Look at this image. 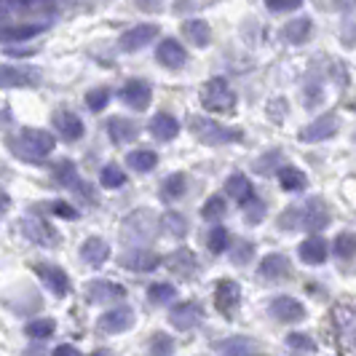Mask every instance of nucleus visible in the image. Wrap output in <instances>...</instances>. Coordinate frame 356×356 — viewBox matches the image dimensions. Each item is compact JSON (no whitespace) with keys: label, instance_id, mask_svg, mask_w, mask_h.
<instances>
[{"label":"nucleus","instance_id":"58836bf2","mask_svg":"<svg viewBox=\"0 0 356 356\" xmlns=\"http://www.w3.org/2000/svg\"><path fill=\"white\" fill-rule=\"evenodd\" d=\"M99 182H102V188H124L126 185V175L121 166H115V163H107L105 169H102V175H99Z\"/></svg>","mask_w":356,"mask_h":356},{"label":"nucleus","instance_id":"dca6fc26","mask_svg":"<svg viewBox=\"0 0 356 356\" xmlns=\"http://www.w3.org/2000/svg\"><path fill=\"white\" fill-rule=\"evenodd\" d=\"M118 263H121V268H129L134 273H150L161 266V257L150 250H129L121 254Z\"/></svg>","mask_w":356,"mask_h":356},{"label":"nucleus","instance_id":"a211bd4d","mask_svg":"<svg viewBox=\"0 0 356 356\" xmlns=\"http://www.w3.org/2000/svg\"><path fill=\"white\" fill-rule=\"evenodd\" d=\"M54 126H56V131H59V137L62 140H67V143H75V140H81L83 137V121H81V115H75L70 110H56L54 113Z\"/></svg>","mask_w":356,"mask_h":356},{"label":"nucleus","instance_id":"8fccbe9b","mask_svg":"<svg viewBox=\"0 0 356 356\" xmlns=\"http://www.w3.org/2000/svg\"><path fill=\"white\" fill-rule=\"evenodd\" d=\"M166 6V0H137V8L145 11V14H156Z\"/></svg>","mask_w":356,"mask_h":356},{"label":"nucleus","instance_id":"a18cd8bd","mask_svg":"<svg viewBox=\"0 0 356 356\" xmlns=\"http://www.w3.org/2000/svg\"><path fill=\"white\" fill-rule=\"evenodd\" d=\"M150 351H153V354H172V351H175V340L169 338L166 332H156V335L150 338Z\"/></svg>","mask_w":356,"mask_h":356},{"label":"nucleus","instance_id":"37998d69","mask_svg":"<svg viewBox=\"0 0 356 356\" xmlns=\"http://www.w3.org/2000/svg\"><path fill=\"white\" fill-rule=\"evenodd\" d=\"M107 102H110V89H107V86H97V89H91L89 94H86V105H89L91 113L105 110Z\"/></svg>","mask_w":356,"mask_h":356},{"label":"nucleus","instance_id":"4c0bfd02","mask_svg":"<svg viewBox=\"0 0 356 356\" xmlns=\"http://www.w3.org/2000/svg\"><path fill=\"white\" fill-rule=\"evenodd\" d=\"M54 179L59 185H78V172H75V163L70 159L54 163Z\"/></svg>","mask_w":356,"mask_h":356},{"label":"nucleus","instance_id":"20e7f679","mask_svg":"<svg viewBox=\"0 0 356 356\" xmlns=\"http://www.w3.org/2000/svg\"><path fill=\"white\" fill-rule=\"evenodd\" d=\"M201 102L207 110H217V113H225L236 107V91L231 89V83L225 78H209L207 86L201 91Z\"/></svg>","mask_w":356,"mask_h":356},{"label":"nucleus","instance_id":"603ef678","mask_svg":"<svg viewBox=\"0 0 356 356\" xmlns=\"http://www.w3.org/2000/svg\"><path fill=\"white\" fill-rule=\"evenodd\" d=\"M8 209H11V196H8V193L0 188V217L8 212Z\"/></svg>","mask_w":356,"mask_h":356},{"label":"nucleus","instance_id":"412c9836","mask_svg":"<svg viewBox=\"0 0 356 356\" xmlns=\"http://www.w3.org/2000/svg\"><path fill=\"white\" fill-rule=\"evenodd\" d=\"M81 260L89 263L91 268H102L110 260V244L99 236H91L81 244Z\"/></svg>","mask_w":356,"mask_h":356},{"label":"nucleus","instance_id":"6ab92c4d","mask_svg":"<svg viewBox=\"0 0 356 356\" xmlns=\"http://www.w3.org/2000/svg\"><path fill=\"white\" fill-rule=\"evenodd\" d=\"M86 298L89 303H110V300H121L126 298V286L115 284V282H105V279H97L86 284Z\"/></svg>","mask_w":356,"mask_h":356},{"label":"nucleus","instance_id":"cd10ccee","mask_svg":"<svg viewBox=\"0 0 356 356\" xmlns=\"http://www.w3.org/2000/svg\"><path fill=\"white\" fill-rule=\"evenodd\" d=\"M279 185L286 193H300V191L308 188V177L303 175V169H298V166H282L279 169Z\"/></svg>","mask_w":356,"mask_h":356},{"label":"nucleus","instance_id":"2f4dec72","mask_svg":"<svg viewBox=\"0 0 356 356\" xmlns=\"http://www.w3.org/2000/svg\"><path fill=\"white\" fill-rule=\"evenodd\" d=\"M188 191V177L177 172V175H169V177L161 182V198L163 201H177V198L185 196Z\"/></svg>","mask_w":356,"mask_h":356},{"label":"nucleus","instance_id":"c9c22d12","mask_svg":"<svg viewBox=\"0 0 356 356\" xmlns=\"http://www.w3.org/2000/svg\"><path fill=\"white\" fill-rule=\"evenodd\" d=\"M161 228L169 233V236L182 238V236L188 233V220H185L179 212H166L163 217H161Z\"/></svg>","mask_w":356,"mask_h":356},{"label":"nucleus","instance_id":"7c9ffc66","mask_svg":"<svg viewBox=\"0 0 356 356\" xmlns=\"http://www.w3.org/2000/svg\"><path fill=\"white\" fill-rule=\"evenodd\" d=\"M126 163H129V169H134V172H153V169L159 166V156H156L153 150H147V147H140V150H131V153L126 156Z\"/></svg>","mask_w":356,"mask_h":356},{"label":"nucleus","instance_id":"bb28decb","mask_svg":"<svg viewBox=\"0 0 356 356\" xmlns=\"http://www.w3.org/2000/svg\"><path fill=\"white\" fill-rule=\"evenodd\" d=\"M257 273H260L263 279H284L286 273H289V260H286L284 254H279V252L266 254L263 263L257 266Z\"/></svg>","mask_w":356,"mask_h":356},{"label":"nucleus","instance_id":"f704fd0d","mask_svg":"<svg viewBox=\"0 0 356 356\" xmlns=\"http://www.w3.org/2000/svg\"><path fill=\"white\" fill-rule=\"evenodd\" d=\"M332 252L338 254L340 260H351L356 254V233H338L332 241Z\"/></svg>","mask_w":356,"mask_h":356},{"label":"nucleus","instance_id":"4be33fe9","mask_svg":"<svg viewBox=\"0 0 356 356\" xmlns=\"http://www.w3.org/2000/svg\"><path fill=\"white\" fill-rule=\"evenodd\" d=\"M327 254H330V247L321 236H308L303 244L298 247V257L303 260L305 266H321L327 263Z\"/></svg>","mask_w":356,"mask_h":356},{"label":"nucleus","instance_id":"e433bc0d","mask_svg":"<svg viewBox=\"0 0 356 356\" xmlns=\"http://www.w3.org/2000/svg\"><path fill=\"white\" fill-rule=\"evenodd\" d=\"M147 298L153 303H172L177 298V286L169 284V282H156V284H150V289H147Z\"/></svg>","mask_w":356,"mask_h":356},{"label":"nucleus","instance_id":"39448f33","mask_svg":"<svg viewBox=\"0 0 356 356\" xmlns=\"http://www.w3.org/2000/svg\"><path fill=\"white\" fill-rule=\"evenodd\" d=\"M19 228L24 233V238H30L38 247H49V250H51V247L59 244V233L54 231L51 222H49L46 217H40V214H27V217H22Z\"/></svg>","mask_w":356,"mask_h":356},{"label":"nucleus","instance_id":"3c124183","mask_svg":"<svg viewBox=\"0 0 356 356\" xmlns=\"http://www.w3.org/2000/svg\"><path fill=\"white\" fill-rule=\"evenodd\" d=\"M54 354H56V356H81V351L65 343V346H56V348H54Z\"/></svg>","mask_w":356,"mask_h":356},{"label":"nucleus","instance_id":"9b49d317","mask_svg":"<svg viewBox=\"0 0 356 356\" xmlns=\"http://www.w3.org/2000/svg\"><path fill=\"white\" fill-rule=\"evenodd\" d=\"M134 327V311L129 305H118V308H110L107 314L99 316V330L107 335H118Z\"/></svg>","mask_w":356,"mask_h":356},{"label":"nucleus","instance_id":"aec40b11","mask_svg":"<svg viewBox=\"0 0 356 356\" xmlns=\"http://www.w3.org/2000/svg\"><path fill=\"white\" fill-rule=\"evenodd\" d=\"M107 137L115 145H129L140 137V126L134 124L131 118H124V115H115L107 121Z\"/></svg>","mask_w":356,"mask_h":356},{"label":"nucleus","instance_id":"b1692460","mask_svg":"<svg viewBox=\"0 0 356 356\" xmlns=\"http://www.w3.org/2000/svg\"><path fill=\"white\" fill-rule=\"evenodd\" d=\"M46 30V24H8L0 27V43H24L33 40Z\"/></svg>","mask_w":356,"mask_h":356},{"label":"nucleus","instance_id":"4468645a","mask_svg":"<svg viewBox=\"0 0 356 356\" xmlns=\"http://www.w3.org/2000/svg\"><path fill=\"white\" fill-rule=\"evenodd\" d=\"M238 303H241V286L236 284L233 279L217 282V286H214V305H217V311L231 316L233 311L238 308Z\"/></svg>","mask_w":356,"mask_h":356},{"label":"nucleus","instance_id":"7ed1b4c3","mask_svg":"<svg viewBox=\"0 0 356 356\" xmlns=\"http://www.w3.org/2000/svg\"><path fill=\"white\" fill-rule=\"evenodd\" d=\"M188 129L196 134L198 143L209 145V147L225 145V143H238V140H241V131L217 124V121L207 118V115H191V118H188Z\"/></svg>","mask_w":356,"mask_h":356},{"label":"nucleus","instance_id":"5701e85b","mask_svg":"<svg viewBox=\"0 0 356 356\" xmlns=\"http://www.w3.org/2000/svg\"><path fill=\"white\" fill-rule=\"evenodd\" d=\"M147 129H150V134L156 137V140H161V143H169V140H175L179 134V121L172 115V113H156L153 118H150V124H147Z\"/></svg>","mask_w":356,"mask_h":356},{"label":"nucleus","instance_id":"1a4fd4ad","mask_svg":"<svg viewBox=\"0 0 356 356\" xmlns=\"http://www.w3.org/2000/svg\"><path fill=\"white\" fill-rule=\"evenodd\" d=\"M338 131V115L335 113H324L316 121H311L308 126L300 129V140L303 143H324L330 137H335Z\"/></svg>","mask_w":356,"mask_h":356},{"label":"nucleus","instance_id":"a19ab883","mask_svg":"<svg viewBox=\"0 0 356 356\" xmlns=\"http://www.w3.org/2000/svg\"><path fill=\"white\" fill-rule=\"evenodd\" d=\"M286 346L292 351H303V354H314L316 351V340L311 338V335H305V332H289L286 335Z\"/></svg>","mask_w":356,"mask_h":356},{"label":"nucleus","instance_id":"de8ad7c7","mask_svg":"<svg viewBox=\"0 0 356 356\" xmlns=\"http://www.w3.org/2000/svg\"><path fill=\"white\" fill-rule=\"evenodd\" d=\"M268 11H276V14H284V11H295L303 6V0H266Z\"/></svg>","mask_w":356,"mask_h":356},{"label":"nucleus","instance_id":"5fc2aeb1","mask_svg":"<svg viewBox=\"0 0 356 356\" xmlns=\"http://www.w3.org/2000/svg\"><path fill=\"white\" fill-rule=\"evenodd\" d=\"M354 143H356V134H354Z\"/></svg>","mask_w":356,"mask_h":356},{"label":"nucleus","instance_id":"393cba45","mask_svg":"<svg viewBox=\"0 0 356 356\" xmlns=\"http://www.w3.org/2000/svg\"><path fill=\"white\" fill-rule=\"evenodd\" d=\"M225 193L236 201V204H247V201H252L254 198V188H252V182H250V177L247 175H231V177L225 179Z\"/></svg>","mask_w":356,"mask_h":356},{"label":"nucleus","instance_id":"09e8293b","mask_svg":"<svg viewBox=\"0 0 356 356\" xmlns=\"http://www.w3.org/2000/svg\"><path fill=\"white\" fill-rule=\"evenodd\" d=\"M252 254H254V247H252L250 241H244V244H238V247L233 250L231 260L236 263V266H247V263H250Z\"/></svg>","mask_w":356,"mask_h":356},{"label":"nucleus","instance_id":"9d476101","mask_svg":"<svg viewBox=\"0 0 356 356\" xmlns=\"http://www.w3.org/2000/svg\"><path fill=\"white\" fill-rule=\"evenodd\" d=\"M153 99V89L147 81H140V78H131L121 86V102L129 105L131 110H145Z\"/></svg>","mask_w":356,"mask_h":356},{"label":"nucleus","instance_id":"72a5a7b5","mask_svg":"<svg viewBox=\"0 0 356 356\" xmlns=\"http://www.w3.org/2000/svg\"><path fill=\"white\" fill-rule=\"evenodd\" d=\"M54 330H56V324H54V319H49V316H40V319H30V321H27V327H24V332H27V335H30L33 340L51 338Z\"/></svg>","mask_w":356,"mask_h":356},{"label":"nucleus","instance_id":"c756f323","mask_svg":"<svg viewBox=\"0 0 356 356\" xmlns=\"http://www.w3.org/2000/svg\"><path fill=\"white\" fill-rule=\"evenodd\" d=\"M311 19L308 17H300V19H292V22H286L284 30H282V38H284L286 43H305L308 35H311Z\"/></svg>","mask_w":356,"mask_h":356},{"label":"nucleus","instance_id":"c03bdc74","mask_svg":"<svg viewBox=\"0 0 356 356\" xmlns=\"http://www.w3.org/2000/svg\"><path fill=\"white\" fill-rule=\"evenodd\" d=\"M244 212H247L244 214V220H247L250 225H257V222L266 217V204H263V201H257V196H254L252 201L244 204Z\"/></svg>","mask_w":356,"mask_h":356},{"label":"nucleus","instance_id":"2eb2a0df","mask_svg":"<svg viewBox=\"0 0 356 356\" xmlns=\"http://www.w3.org/2000/svg\"><path fill=\"white\" fill-rule=\"evenodd\" d=\"M35 273L40 276V282L49 286L56 298H65V295L70 292V279H67V273H65L59 266H51V263H38Z\"/></svg>","mask_w":356,"mask_h":356},{"label":"nucleus","instance_id":"864d4df0","mask_svg":"<svg viewBox=\"0 0 356 356\" xmlns=\"http://www.w3.org/2000/svg\"><path fill=\"white\" fill-rule=\"evenodd\" d=\"M11 6H17V8H33L38 0H8Z\"/></svg>","mask_w":356,"mask_h":356},{"label":"nucleus","instance_id":"f3484780","mask_svg":"<svg viewBox=\"0 0 356 356\" xmlns=\"http://www.w3.org/2000/svg\"><path fill=\"white\" fill-rule=\"evenodd\" d=\"M156 59L163 67H169V70H179L188 62V51H185V46L179 40L166 38V40H161L159 49H156Z\"/></svg>","mask_w":356,"mask_h":356},{"label":"nucleus","instance_id":"473e14b6","mask_svg":"<svg viewBox=\"0 0 356 356\" xmlns=\"http://www.w3.org/2000/svg\"><path fill=\"white\" fill-rule=\"evenodd\" d=\"M214 351H220V354H233V356H247V354H254L257 346H254L250 338H228V340L214 343Z\"/></svg>","mask_w":356,"mask_h":356},{"label":"nucleus","instance_id":"0eeeda50","mask_svg":"<svg viewBox=\"0 0 356 356\" xmlns=\"http://www.w3.org/2000/svg\"><path fill=\"white\" fill-rule=\"evenodd\" d=\"M40 70L27 65H0V89H24L38 86Z\"/></svg>","mask_w":356,"mask_h":356},{"label":"nucleus","instance_id":"f03ea898","mask_svg":"<svg viewBox=\"0 0 356 356\" xmlns=\"http://www.w3.org/2000/svg\"><path fill=\"white\" fill-rule=\"evenodd\" d=\"M327 222H330V214L324 209V204H321L319 198H311L305 207H289L282 217H279V225L282 228H305V231L311 233H319L327 228Z\"/></svg>","mask_w":356,"mask_h":356},{"label":"nucleus","instance_id":"79ce46f5","mask_svg":"<svg viewBox=\"0 0 356 356\" xmlns=\"http://www.w3.org/2000/svg\"><path fill=\"white\" fill-rule=\"evenodd\" d=\"M225 212H228V204H225L222 196H209V201H204V207H201L204 220H220Z\"/></svg>","mask_w":356,"mask_h":356},{"label":"nucleus","instance_id":"f8f14e48","mask_svg":"<svg viewBox=\"0 0 356 356\" xmlns=\"http://www.w3.org/2000/svg\"><path fill=\"white\" fill-rule=\"evenodd\" d=\"M204 319V308L198 303H177L172 311H169V321H172V327L179 330V332H188V330H193L198 327Z\"/></svg>","mask_w":356,"mask_h":356},{"label":"nucleus","instance_id":"ddd939ff","mask_svg":"<svg viewBox=\"0 0 356 356\" xmlns=\"http://www.w3.org/2000/svg\"><path fill=\"white\" fill-rule=\"evenodd\" d=\"M159 35V27L156 24H137V27H131V30H126L124 35H121V40H118V49L126 54H134L140 51V49H145L153 38Z\"/></svg>","mask_w":356,"mask_h":356},{"label":"nucleus","instance_id":"423d86ee","mask_svg":"<svg viewBox=\"0 0 356 356\" xmlns=\"http://www.w3.org/2000/svg\"><path fill=\"white\" fill-rule=\"evenodd\" d=\"M156 233V217L150 209H137V212H131L126 217L124 222V236L129 244H134V241H145V238H150Z\"/></svg>","mask_w":356,"mask_h":356},{"label":"nucleus","instance_id":"49530a36","mask_svg":"<svg viewBox=\"0 0 356 356\" xmlns=\"http://www.w3.org/2000/svg\"><path fill=\"white\" fill-rule=\"evenodd\" d=\"M49 209H51V214L62 217V220H75V217H78V209L70 207L67 201H51V204H49Z\"/></svg>","mask_w":356,"mask_h":356},{"label":"nucleus","instance_id":"c85d7f7f","mask_svg":"<svg viewBox=\"0 0 356 356\" xmlns=\"http://www.w3.org/2000/svg\"><path fill=\"white\" fill-rule=\"evenodd\" d=\"M182 35L188 38L193 46H207L212 40L209 22H204V19H188V22H182Z\"/></svg>","mask_w":356,"mask_h":356},{"label":"nucleus","instance_id":"ea45409f","mask_svg":"<svg viewBox=\"0 0 356 356\" xmlns=\"http://www.w3.org/2000/svg\"><path fill=\"white\" fill-rule=\"evenodd\" d=\"M207 247H209V252H214V254H222V252L231 247V233L217 225V228H212L209 236H207Z\"/></svg>","mask_w":356,"mask_h":356},{"label":"nucleus","instance_id":"a878e982","mask_svg":"<svg viewBox=\"0 0 356 356\" xmlns=\"http://www.w3.org/2000/svg\"><path fill=\"white\" fill-rule=\"evenodd\" d=\"M166 268L169 270H175V273H179V276H193L198 270V260H196V254L191 250H175L169 257H166Z\"/></svg>","mask_w":356,"mask_h":356},{"label":"nucleus","instance_id":"f257e3e1","mask_svg":"<svg viewBox=\"0 0 356 356\" xmlns=\"http://www.w3.org/2000/svg\"><path fill=\"white\" fill-rule=\"evenodd\" d=\"M8 147H11V153L19 156V159L43 161L54 153L56 140H54L51 131H46V129H22L17 137L8 140Z\"/></svg>","mask_w":356,"mask_h":356},{"label":"nucleus","instance_id":"6e6552de","mask_svg":"<svg viewBox=\"0 0 356 356\" xmlns=\"http://www.w3.org/2000/svg\"><path fill=\"white\" fill-rule=\"evenodd\" d=\"M268 314L276 321H284V324H292V321H303L305 319V305L298 300V298H289V295H279L268 303Z\"/></svg>","mask_w":356,"mask_h":356}]
</instances>
